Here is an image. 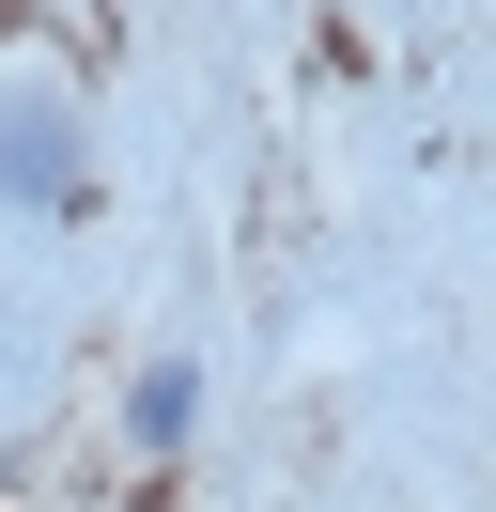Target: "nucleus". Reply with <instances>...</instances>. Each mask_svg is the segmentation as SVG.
Listing matches in <instances>:
<instances>
[{"mask_svg":"<svg viewBox=\"0 0 496 512\" xmlns=\"http://www.w3.org/2000/svg\"><path fill=\"white\" fill-rule=\"evenodd\" d=\"M0 187H16L31 218L78 202V125H62V94H0Z\"/></svg>","mask_w":496,"mask_h":512,"instance_id":"1","label":"nucleus"},{"mask_svg":"<svg viewBox=\"0 0 496 512\" xmlns=\"http://www.w3.org/2000/svg\"><path fill=\"white\" fill-rule=\"evenodd\" d=\"M186 419H202V373H186V357H155V373L124 388V435H140V450H186Z\"/></svg>","mask_w":496,"mask_h":512,"instance_id":"2","label":"nucleus"}]
</instances>
